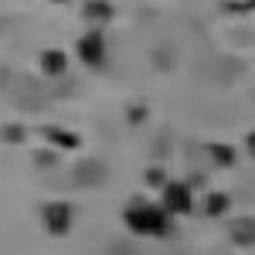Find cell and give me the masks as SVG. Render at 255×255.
<instances>
[{
	"label": "cell",
	"mask_w": 255,
	"mask_h": 255,
	"mask_svg": "<svg viewBox=\"0 0 255 255\" xmlns=\"http://www.w3.org/2000/svg\"><path fill=\"white\" fill-rule=\"evenodd\" d=\"M123 221L129 232H136L143 238H163L170 232V215L163 204H150V201H133L126 211H123Z\"/></svg>",
	"instance_id": "cell-1"
},
{
	"label": "cell",
	"mask_w": 255,
	"mask_h": 255,
	"mask_svg": "<svg viewBox=\"0 0 255 255\" xmlns=\"http://www.w3.org/2000/svg\"><path fill=\"white\" fill-rule=\"evenodd\" d=\"M163 208H167V215H187L191 208H194V197H191V187L187 184H180V180H170V184H163V201H160Z\"/></svg>",
	"instance_id": "cell-2"
},
{
	"label": "cell",
	"mask_w": 255,
	"mask_h": 255,
	"mask_svg": "<svg viewBox=\"0 0 255 255\" xmlns=\"http://www.w3.org/2000/svg\"><path fill=\"white\" fill-rule=\"evenodd\" d=\"M41 218H44V228H48L51 235H65V232L72 228V208H68L65 201L44 204V208H41Z\"/></svg>",
	"instance_id": "cell-3"
},
{
	"label": "cell",
	"mask_w": 255,
	"mask_h": 255,
	"mask_svg": "<svg viewBox=\"0 0 255 255\" xmlns=\"http://www.w3.org/2000/svg\"><path fill=\"white\" fill-rule=\"evenodd\" d=\"M79 55L85 65H99L102 61V55H106V48H102V38L99 34H85V38L79 41Z\"/></svg>",
	"instance_id": "cell-4"
},
{
	"label": "cell",
	"mask_w": 255,
	"mask_h": 255,
	"mask_svg": "<svg viewBox=\"0 0 255 255\" xmlns=\"http://www.w3.org/2000/svg\"><path fill=\"white\" fill-rule=\"evenodd\" d=\"M232 235H235V242H242V245H252L255 242V221L252 218L235 221V225H232Z\"/></svg>",
	"instance_id": "cell-5"
},
{
	"label": "cell",
	"mask_w": 255,
	"mask_h": 255,
	"mask_svg": "<svg viewBox=\"0 0 255 255\" xmlns=\"http://www.w3.org/2000/svg\"><path fill=\"white\" fill-rule=\"evenodd\" d=\"M225 208H228V197L225 194H215V197H208V215H225Z\"/></svg>",
	"instance_id": "cell-6"
},
{
	"label": "cell",
	"mask_w": 255,
	"mask_h": 255,
	"mask_svg": "<svg viewBox=\"0 0 255 255\" xmlns=\"http://www.w3.org/2000/svg\"><path fill=\"white\" fill-rule=\"evenodd\" d=\"M41 61H44V68H48L51 75H58V72H61V65H65V58H61L58 51H48V55H44Z\"/></svg>",
	"instance_id": "cell-7"
},
{
	"label": "cell",
	"mask_w": 255,
	"mask_h": 255,
	"mask_svg": "<svg viewBox=\"0 0 255 255\" xmlns=\"http://www.w3.org/2000/svg\"><path fill=\"white\" fill-rule=\"evenodd\" d=\"M85 17H109V7H106V3H102V0H92V3H89V7H85Z\"/></svg>",
	"instance_id": "cell-8"
},
{
	"label": "cell",
	"mask_w": 255,
	"mask_h": 255,
	"mask_svg": "<svg viewBox=\"0 0 255 255\" xmlns=\"http://www.w3.org/2000/svg\"><path fill=\"white\" fill-rule=\"evenodd\" d=\"M211 153H215L218 163H232L235 160V150H228V146H211Z\"/></svg>",
	"instance_id": "cell-9"
},
{
	"label": "cell",
	"mask_w": 255,
	"mask_h": 255,
	"mask_svg": "<svg viewBox=\"0 0 255 255\" xmlns=\"http://www.w3.org/2000/svg\"><path fill=\"white\" fill-rule=\"evenodd\" d=\"M225 3H228L232 10H252L255 7V0H225Z\"/></svg>",
	"instance_id": "cell-10"
},
{
	"label": "cell",
	"mask_w": 255,
	"mask_h": 255,
	"mask_svg": "<svg viewBox=\"0 0 255 255\" xmlns=\"http://www.w3.org/2000/svg\"><path fill=\"white\" fill-rule=\"evenodd\" d=\"M249 153H252V157H255V133H252V136H249Z\"/></svg>",
	"instance_id": "cell-11"
}]
</instances>
